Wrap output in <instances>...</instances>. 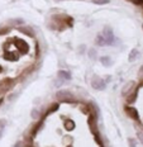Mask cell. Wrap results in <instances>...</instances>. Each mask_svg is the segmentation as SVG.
<instances>
[{
	"label": "cell",
	"instance_id": "obj_1",
	"mask_svg": "<svg viewBox=\"0 0 143 147\" xmlns=\"http://www.w3.org/2000/svg\"><path fill=\"white\" fill-rule=\"evenodd\" d=\"M91 86L95 90H104L106 86V81L100 78V76H94L93 80H91Z\"/></svg>",
	"mask_w": 143,
	"mask_h": 147
},
{
	"label": "cell",
	"instance_id": "obj_2",
	"mask_svg": "<svg viewBox=\"0 0 143 147\" xmlns=\"http://www.w3.org/2000/svg\"><path fill=\"white\" fill-rule=\"evenodd\" d=\"M100 36L104 38V41H105L106 45H113V42H114V34H113V30L109 28V27H106V28L103 30V33H100Z\"/></svg>",
	"mask_w": 143,
	"mask_h": 147
},
{
	"label": "cell",
	"instance_id": "obj_3",
	"mask_svg": "<svg viewBox=\"0 0 143 147\" xmlns=\"http://www.w3.org/2000/svg\"><path fill=\"white\" fill-rule=\"evenodd\" d=\"M126 113L128 114L129 118L134 119V121H138V119H139L138 110H137L136 108H133V107H127V108H126Z\"/></svg>",
	"mask_w": 143,
	"mask_h": 147
},
{
	"label": "cell",
	"instance_id": "obj_4",
	"mask_svg": "<svg viewBox=\"0 0 143 147\" xmlns=\"http://www.w3.org/2000/svg\"><path fill=\"white\" fill-rule=\"evenodd\" d=\"M57 96H58L60 99H62L63 102H66V103H67L68 100L72 98V95L68 93V91H60V93H58V95H57Z\"/></svg>",
	"mask_w": 143,
	"mask_h": 147
},
{
	"label": "cell",
	"instance_id": "obj_5",
	"mask_svg": "<svg viewBox=\"0 0 143 147\" xmlns=\"http://www.w3.org/2000/svg\"><path fill=\"white\" fill-rule=\"evenodd\" d=\"M58 78L61 80H71V74L68 71H58Z\"/></svg>",
	"mask_w": 143,
	"mask_h": 147
},
{
	"label": "cell",
	"instance_id": "obj_6",
	"mask_svg": "<svg viewBox=\"0 0 143 147\" xmlns=\"http://www.w3.org/2000/svg\"><path fill=\"white\" fill-rule=\"evenodd\" d=\"M5 127H7V119H0V138L3 137V133L5 131Z\"/></svg>",
	"mask_w": 143,
	"mask_h": 147
},
{
	"label": "cell",
	"instance_id": "obj_7",
	"mask_svg": "<svg viewBox=\"0 0 143 147\" xmlns=\"http://www.w3.org/2000/svg\"><path fill=\"white\" fill-rule=\"evenodd\" d=\"M138 55H139V52H138V50H132L130 51V53H129V61L132 62V61H134L137 57H138Z\"/></svg>",
	"mask_w": 143,
	"mask_h": 147
},
{
	"label": "cell",
	"instance_id": "obj_8",
	"mask_svg": "<svg viewBox=\"0 0 143 147\" xmlns=\"http://www.w3.org/2000/svg\"><path fill=\"white\" fill-rule=\"evenodd\" d=\"M96 45H98V46H106V43H105V41H104V38H103V37L101 36H98V37H96Z\"/></svg>",
	"mask_w": 143,
	"mask_h": 147
},
{
	"label": "cell",
	"instance_id": "obj_9",
	"mask_svg": "<svg viewBox=\"0 0 143 147\" xmlns=\"http://www.w3.org/2000/svg\"><path fill=\"white\" fill-rule=\"evenodd\" d=\"M100 61H101V62L104 63V66H110V63H111L110 59H109V57H106V56L101 57V59H100Z\"/></svg>",
	"mask_w": 143,
	"mask_h": 147
},
{
	"label": "cell",
	"instance_id": "obj_10",
	"mask_svg": "<svg viewBox=\"0 0 143 147\" xmlns=\"http://www.w3.org/2000/svg\"><path fill=\"white\" fill-rule=\"evenodd\" d=\"M137 145H138V143H137V140L129 137V138H128V146L129 147H137Z\"/></svg>",
	"mask_w": 143,
	"mask_h": 147
},
{
	"label": "cell",
	"instance_id": "obj_11",
	"mask_svg": "<svg viewBox=\"0 0 143 147\" xmlns=\"http://www.w3.org/2000/svg\"><path fill=\"white\" fill-rule=\"evenodd\" d=\"M89 57H90V59H93V60L96 59V52H95V50H90L89 51Z\"/></svg>",
	"mask_w": 143,
	"mask_h": 147
},
{
	"label": "cell",
	"instance_id": "obj_12",
	"mask_svg": "<svg viewBox=\"0 0 143 147\" xmlns=\"http://www.w3.org/2000/svg\"><path fill=\"white\" fill-rule=\"evenodd\" d=\"M137 138H138V141L141 142V145H143V132H138V133H137Z\"/></svg>",
	"mask_w": 143,
	"mask_h": 147
},
{
	"label": "cell",
	"instance_id": "obj_13",
	"mask_svg": "<svg viewBox=\"0 0 143 147\" xmlns=\"http://www.w3.org/2000/svg\"><path fill=\"white\" fill-rule=\"evenodd\" d=\"M38 117H39V114H38V110H37V109H34V110H33V112H32V118L37 119Z\"/></svg>",
	"mask_w": 143,
	"mask_h": 147
},
{
	"label": "cell",
	"instance_id": "obj_14",
	"mask_svg": "<svg viewBox=\"0 0 143 147\" xmlns=\"http://www.w3.org/2000/svg\"><path fill=\"white\" fill-rule=\"evenodd\" d=\"M94 3H96V4H106L108 0H94Z\"/></svg>",
	"mask_w": 143,
	"mask_h": 147
},
{
	"label": "cell",
	"instance_id": "obj_15",
	"mask_svg": "<svg viewBox=\"0 0 143 147\" xmlns=\"http://www.w3.org/2000/svg\"><path fill=\"white\" fill-rule=\"evenodd\" d=\"M14 147H22V143H20V142H17V143L14 145Z\"/></svg>",
	"mask_w": 143,
	"mask_h": 147
},
{
	"label": "cell",
	"instance_id": "obj_16",
	"mask_svg": "<svg viewBox=\"0 0 143 147\" xmlns=\"http://www.w3.org/2000/svg\"><path fill=\"white\" fill-rule=\"evenodd\" d=\"M139 74H142V75H143V65L141 66V69H139Z\"/></svg>",
	"mask_w": 143,
	"mask_h": 147
},
{
	"label": "cell",
	"instance_id": "obj_17",
	"mask_svg": "<svg viewBox=\"0 0 143 147\" xmlns=\"http://www.w3.org/2000/svg\"><path fill=\"white\" fill-rule=\"evenodd\" d=\"M142 28H143V26H142Z\"/></svg>",
	"mask_w": 143,
	"mask_h": 147
}]
</instances>
